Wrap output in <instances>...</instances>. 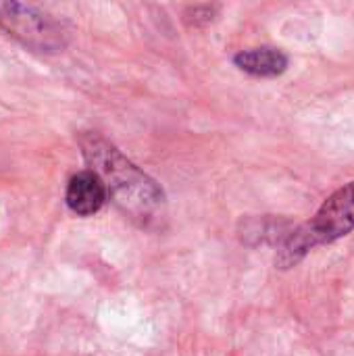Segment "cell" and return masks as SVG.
<instances>
[{
    "instance_id": "6da1fadb",
    "label": "cell",
    "mask_w": 354,
    "mask_h": 356,
    "mask_svg": "<svg viewBox=\"0 0 354 356\" xmlns=\"http://www.w3.org/2000/svg\"><path fill=\"white\" fill-rule=\"evenodd\" d=\"M83 150L88 161H92L100 169L96 173L108 179L104 181L106 190L115 194L117 202L127 213L146 219L163 207V192L154 186V181L140 173L106 142L92 138L90 144L83 146Z\"/></svg>"
},
{
    "instance_id": "7a4b0ae2",
    "label": "cell",
    "mask_w": 354,
    "mask_h": 356,
    "mask_svg": "<svg viewBox=\"0 0 354 356\" xmlns=\"http://www.w3.org/2000/svg\"><path fill=\"white\" fill-rule=\"evenodd\" d=\"M354 229V181L346 184L344 188L336 190L317 215L300 225L292 236L282 244L275 257V265L280 269H290L300 263L309 250L332 244Z\"/></svg>"
},
{
    "instance_id": "3957f363",
    "label": "cell",
    "mask_w": 354,
    "mask_h": 356,
    "mask_svg": "<svg viewBox=\"0 0 354 356\" xmlns=\"http://www.w3.org/2000/svg\"><path fill=\"white\" fill-rule=\"evenodd\" d=\"M0 25L23 44L35 50H58L63 48V29L48 15L33 6L19 2H0Z\"/></svg>"
},
{
    "instance_id": "277c9868",
    "label": "cell",
    "mask_w": 354,
    "mask_h": 356,
    "mask_svg": "<svg viewBox=\"0 0 354 356\" xmlns=\"http://www.w3.org/2000/svg\"><path fill=\"white\" fill-rule=\"evenodd\" d=\"M65 200L67 207L79 217H90L98 213L106 200L104 179L96 171H79L71 177Z\"/></svg>"
},
{
    "instance_id": "5b68a950",
    "label": "cell",
    "mask_w": 354,
    "mask_h": 356,
    "mask_svg": "<svg viewBox=\"0 0 354 356\" xmlns=\"http://www.w3.org/2000/svg\"><path fill=\"white\" fill-rule=\"evenodd\" d=\"M234 63L255 77H275L288 67V56L277 48H252L234 56Z\"/></svg>"
}]
</instances>
